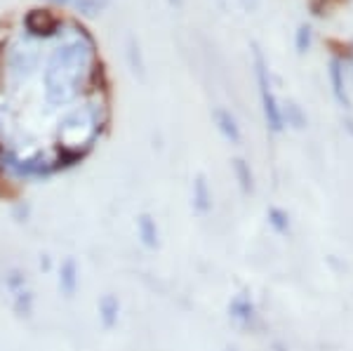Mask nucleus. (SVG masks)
<instances>
[{"label": "nucleus", "instance_id": "11", "mask_svg": "<svg viewBox=\"0 0 353 351\" xmlns=\"http://www.w3.org/2000/svg\"><path fill=\"white\" fill-rule=\"evenodd\" d=\"M233 172H236V179L241 184V189L245 194H252L254 191V177H252V170H250V163H245L243 158H233Z\"/></svg>", "mask_w": 353, "mask_h": 351}, {"label": "nucleus", "instance_id": "7", "mask_svg": "<svg viewBox=\"0 0 353 351\" xmlns=\"http://www.w3.org/2000/svg\"><path fill=\"white\" fill-rule=\"evenodd\" d=\"M229 311H231L233 319H236L238 323L245 325V328H250V325H252V321L257 319V309H254L252 299L245 297V295H238L236 299H233Z\"/></svg>", "mask_w": 353, "mask_h": 351}, {"label": "nucleus", "instance_id": "8", "mask_svg": "<svg viewBox=\"0 0 353 351\" xmlns=\"http://www.w3.org/2000/svg\"><path fill=\"white\" fill-rule=\"evenodd\" d=\"M193 208L196 212L205 214L212 208V194H210V186H208V179L205 174H198L196 182H193Z\"/></svg>", "mask_w": 353, "mask_h": 351}, {"label": "nucleus", "instance_id": "15", "mask_svg": "<svg viewBox=\"0 0 353 351\" xmlns=\"http://www.w3.org/2000/svg\"><path fill=\"white\" fill-rule=\"evenodd\" d=\"M344 3L346 0H306L313 17H327L334 8H339V5H344Z\"/></svg>", "mask_w": 353, "mask_h": 351}, {"label": "nucleus", "instance_id": "9", "mask_svg": "<svg viewBox=\"0 0 353 351\" xmlns=\"http://www.w3.org/2000/svg\"><path fill=\"white\" fill-rule=\"evenodd\" d=\"M118 314H121V302L116 295H104L99 299V319L104 328H113L118 323Z\"/></svg>", "mask_w": 353, "mask_h": 351}, {"label": "nucleus", "instance_id": "2", "mask_svg": "<svg viewBox=\"0 0 353 351\" xmlns=\"http://www.w3.org/2000/svg\"><path fill=\"white\" fill-rule=\"evenodd\" d=\"M252 66H254V76H257L259 85V97H261V109H264L266 126L271 132H281L285 128L281 116V104H278L276 94L271 88V76H269V64H266V57L261 52V48L257 43H252Z\"/></svg>", "mask_w": 353, "mask_h": 351}, {"label": "nucleus", "instance_id": "1", "mask_svg": "<svg viewBox=\"0 0 353 351\" xmlns=\"http://www.w3.org/2000/svg\"><path fill=\"white\" fill-rule=\"evenodd\" d=\"M97 64V48L85 41H71L54 50L45 66V97L50 104H68L88 85Z\"/></svg>", "mask_w": 353, "mask_h": 351}, {"label": "nucleus", "instance_id": "6", "mask_svg": "<svg viewBox=\"0 0 353 351\" xmlns=\"http://www.w3.org/2000/svg\"><path fill=\"white\" fill-rule=\"evenodd\" d=\"M59 288L66 297H73L78 290V264L73 257H66L59 267Z\"/></svg>", "mask_w": 353, "mask_h": 351}, {"label": "nucleus", "instance_id": "3", "mask_svg": "<svg viewBox=\"0 0 353 351\" xmlns=\"http://www.w3.org/2000/svg\"><path fill=\"white\" fill-rule=\"evenodd\" d=\"M21 24H24L26 33L31 38H54L57 33L61 31V26H64V21L57 17L52 10L48 8H33L28 10L24 14V19H21Z\"/></svg>", "mask_w": 353, "mask_h": 351}, {"label": "nucleus", "instance_id": "17", "mask_svg": "<svg viewBox=\"0 0 353 351\" xmlns=\"http://www.w3.org/2000/svg\"><path fill=\"white\" fill-rule=\"evenodd\" d=\"M269 222H271L273 229L278 231V234H288V214L283 210L271 208V210H269Z\"/></svg>", "mask_w": 353, "mask_h": 351}, {"label": "nucleus", "instance_id": "14", "mask_svg": "<svg viewBox=\"0 0 353 351\" xmlns=\"http://www.w3.org/2000/svg\"><path fill=\"white\" fill-rule=\"evenodd\" d=\"M281 116H283V123H290V126H294V128L306 126V116L301 113V109L294 101H288L285 106H281Z\"/></svg>", "mask_w": 353, "mask_h": 351}, {"label": "nucleus", "instance_id": "19", "mask_svg": "<svg viewBox=\"0 0 353 351\" xmlns=\"http://www.w3.org/2000/svg\"><path fill=\"white\" fill-rule=\"evenodd\" d=\"M170 5H174V8H181V3H184V0H168Z\"/></svg>", "mask_w": 353, "mask_h": 351}, {"label": "nucleus", "instance_id": "12", "mask_svg": "<svg viewBox=\"0 0 353 351\" xmlns=\"http://www.w3.org/2000/svg\"><path fill=\"white\" fill-rule=\"evenodd\" d=\"M71 5L76 8V12L85 17V19H94L101 14V10L106 8V0H71Z\"/></svg>", "mask_w": 353, "mask_h": 351}, {"label": "nucleus", "instance_id": "10", "mask_svg": "<svg viewBox=\"0 0 353 351\" xmlns=\"http://www.w3.org/2000/svg\"><path fill=\"white\" fill-rule=\"evenodd\" d=\"M137 231H139V239L146 248L158 245V226L149 214H141V217L137 219Z\"/></svg>", "mask_w": 353, "mask_h": 351}, {"label": "nucleus", "instance_id": "18", "mask_svg": "<svg viewBox=\"0 0 353 351\" xmlns=\"http://www.w3.org/2000/svg\"><path fill=\"white\" fill-rule=\"evenodd\" d=\"M50 3H54V5H71V0H50Z\"/></svg>", "mask_w": 353, "mask_h": 351}, {"label": "nucleus", "instance_id": "20", "mask_svg": "<svg viewBox=\"0 0 353 351\" xmlns=\"http://www.w3.org/2000/svg\"><path fill=\"white\" fill-rule=\"evenodd\" d=\"M106 3H109V0H106Z\"/></svg>", "mask_w": 353, "mask_h": 351}, {"label": "nucleus", "instance_id": "5", "mask_svg": "<svg viewBox=\"0 0 353 351\" xmlns=\"http://www.w3.org/2000/svg\"><path fill=\"white\" fill-rule=\"evenodd\" d=\"M330 85H332V94H334V99L339 101L341 109L351 111L353 104H351L349 90H346V81H344V64H341V59H337V57L330 61Z\"/></svg>", "mask_w": 353, "mask_h": 351}, {"label": "nucleus", "instance_id": "4", "mask_svg": "<svg viewBox=\"0 0 353 351\" xmlns=\"http://www.w3.org/2000/svg\"><path fill=\"white\" fill-rule=\"evenodd\" d=\"M212 121H214V126H217L221 137L229 139L231 144H241V139H243L241 126H238L236 116H233L229 109H224V106H217V109H212Z\"/></svg>", "mask_w": 353, "mask_h": 351}, {"label": "nucleus", "instance_id": "16", "mask_svg": "<svg viewBox=\"0 0 353 351\" xmlns=\"http://www.w3.org/2000/svg\"><path fill=\"white\" fill-rule=\"evenodd\" d=\"M311 41H313V31L309 24H301L297 28V33H294V48H297L299 54L309 52L311 50Z\"/></svg>", "mask_w": 353, "mask_h": 351}, {"label": "nucleus", "instance_id": "13", "mask_svg": "<svg viewBox=\"0 0 353 351\" xmlns=\"http://www.w3.org/2000/svg\"><path fill=\"white\" fill-rule=\"evenodd\" d=\"M128 61H130V69H132L137 76H144V59H141L139 41H137L134 36L128 38Z\"/></svg>", "mask_w": 353, "mask_h": 351}]
</instances>
